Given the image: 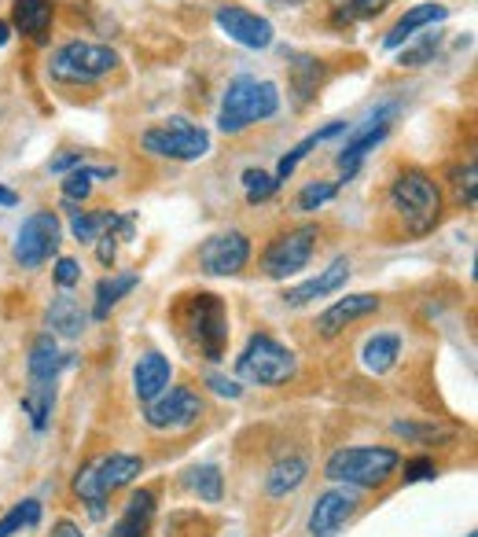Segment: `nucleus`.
<instances>
[{"label": "nucleus", "mask_w": 478, "mask_h": 537, "mask_svg": "<svg viewBox=\"0 0 478 537\" xmlns=\"http://www.w3.org/2000/svg\"><path fill=\"white\" fill-rule=\"evenodd\" d=\"M140 144L151 155L173 162H195L203 159V155H210V133L203 126H192L188 118H166L159 126H151L140 137Z\"/></svg>", "instance_id": "8"}, {"label": "nucleus", "mask_w": 478, "mask_h": 537, "mask_svg": "<svg viewBox=\"0 0 478 537\" xmlns=\"http://www.w3.org/2000/svg\"><path fill=\"white\" fill-rule=\"evenodd\" d=\"M217 26H221V34H228V41H236L243 48H269L273 45V23L258 12H247V8H239V4H221L217 8Z\"/></svg>", "instance_id": "14"}, {"label": "nucleus", "mask_w": 478, "mask_h": 537, "mask_svg": "<svg viewBox=\"0 0 478 537\" xmlns=\"http://www.w3.org/2000/svg\"><path fill=\"white\" fill-rule=\"evenodd\" d=\"M401 357V335L398 332H379L372 335L365 343V350H361V361H365V368L372 372V376H387L390 368L398 365Z\"/></svg>", "instance_id": "23"}, {"label": "nucleus", "mask_w": 478, "mask_h": 537, "mask_svg": "<svg viewBox=\"0 0 478 537\" xmlns=\"http://www.w3.org/2000/svg\"><path fill=\"white\" fill-rule=\"evenodd\" d=\"M339 133H346V122H331V126H324V129H317V133H309L302 144H295V148L287 151L284 159H280V166H276V181L284 184L291 173L298 170V162L306 159L309 151L317 148V144H324V140H331V137H339Z\"/></svg>", "instance_id": "28"}, {"label": "nucleus", "mask_w": 478, "mask_h": 537, "mask_svg": "<svg viewBox=\"0 0 478 537\" xmlns=\"http://www.w3.org/2000/svg\"><path fill=\"white\" fill-rule=\"evenodd\" d=\"M467 537H475V534H467Z\"/></svg>", "instance_id": "49"}, {"label": "nucleus", "mask_w": 478, "mask_h": 537, "mask_svg": "<svg viewBox=\"0 0 478 537\" xmlns=\"http://www.w3.org/2000/svg\"><path fill=\"white\" fill-rule=\"evenodd\" d=\"M390 0H339V8L331 12V23L335 26H353L361 19H376Z\"/></svg>", "instance_id": "34"}, {"label": "nucleus", "mask_w": 478, "mask_h": 537, "mask_svg": "<svg viewBox=\"0 0 478 537\" xmlns=\"http://www.w3.org/2000/svg\"><path fill=\"white\" fill-rule=\"evenodd\" d=\"M199 416H203V398L192 387H166V394H159L144 412L148 427L155 431H184L199 423Z\"/></svg>", "instance_id": "12"}, {"label": "nucleus", "mask_w": 478, "mask_h": 537, "mask_svg": "<svg viewBox=\"0 0 478 537\" xmlns=\"http://www.w3.org/2000/svg\"><path fill=\"white\" fill-rule=\"evenodd\" d=\"M59 218L52 210H37L23 221V229L15 236V262L23 269H41L48 258L59 251Z\"/></svg>", "instance_id": "11"}, {"label": "nucleus", "mask_w": 478, "mask_h": 537, "mask_svg": "<svg viewBox=\"0 0 478 537\" xmlns=\"http://www.w3.org/2000/svg\"><path fill=\"white\" fill-rule=\"evenodd\" d=\"M236 372L239 379L258 383V387H280L287 379H295L298 357L273 335H251V343L236 357Z\"/></svg>", "instance_id": "6"}, {"label": "nucleus", "mask_w": 478, "mask_h": 537, "mask_svg": "<svg viewBox=\"0 0 478 537\" xmlns=\"http://www.w3.org/2000/svg\"><path fill=\"white\" fill-rule=\"evenodd\" d=\"M276 4H284V8L291 4V8H295V4H306V0H276Z\"/></svg>", "instance_id": "48"}, {"label": "nucleus", "mask_w": 478, "mask_h": 537, "mask_svg": "<svg viewBox=\"0 0 478 537\" xmlns=\"http://www.w3.org/2000/svg\"><path fill=\"white\" fill-rule=\"evenodd\" d=\"M118 67V52L107 45H92V41H67L63 48L52 52L48 74L59 85H92V81L107 78Z\"/></svg>", "instance_id": "7"}, {"label": "nucleus", "mask_w": 478, "mask_h": 537, "mask_svg": "<svg viewBox=\"0 0 478 537\" xmlns=\"http://www.w3.org/2000/svg\"><path fill=\"white\" fill-rule=\"evenodd\" d=\"M206 387L214 390V394H221V398H239V394H243V387L225 376H206Z\"/></svg>", "instance_id": "43"}, {"label": "nucleus", "mask_w": 478, "mask_h": 537, "mask_svg": "<svg viewBox=\"0 0 478 537\" xmlns=\"http://www.w3.org/2000/svg\"><path fill=\"white\" fill-rule=\"evenodd\" d=\"M280 111V89L269 78H232L225 96H221V111H217V129L221 133H243V129L258 126L265 118Z\"/></svg>", "instance_id": "2"}, {"label": "nucleus", "mask_w": 478, "mask_h": 537, "mask_svg": "<svg viewBox=\"0 0 478 537\" xmlns=\"http://www.w3.org/2000/svg\"><path fill=\"white\" fill-rule=\"evenodd\" d=\"M137 284H140L137 273H111V276H103L100 284H96V306H92V317L103 320Z\"/></svg>", "instance_id": "27"}, {"label": "nucleus", "mask_w": 478, "mask_h": 537, "mask_svg": "<svg viewBox=\"0 0 478 537\" xmlns=\"http://www.w3.org/2000/svg\"><path fill=\"white\" fill-rule=\"evenodd\" d=\"M350 280V262L346 258H335V262L328 265V269H320L313 280H306V284H298V287H291L284 295V302L287 306H309V302H317V298H328V295H335L342 284Z\"/></svg>", "instance_id": "17"}, {"label": "nucleus", "mask_w": 478, "mask_h": 537, "mask_svg": "<svg viewBox=\"0 0 478 537\" xmlns=\"http://www.w3.org/2000/svg\"><path fill=\"white\" fill-rule=\"evenodd\" d=\"M63 368H67V354H59L56 335H37L34 346H30V357H26L30 383H52L56 387V376Z\"/></svg>", "instance_id": "21"}, {"label": "nucleus", "mask_w": 478, "mask_h": 537, "mask_svg": "<svg viewBox=\"0 0 478 537\" xmlns=\"http://www.w3.org/2000/svg\"><path fill=\"white\" fill-rule=\"evenodd\" d=\"M475 181H478V170H475V162L471 159L449 170V184H453V192H456V203L467 206V210H475V203H478V184Z\"/></svg>", "instance_id": "35"}, {"label": "nucleus", "mask_w": 478, "mask_h": 537, "mask_svg": "<svg viewBox=\"0 0 478 537\" xmlns=\"http://www.w3.org/2000/svg\"><path fill=\"white\" fill-rule=\"evenodd\" d=\"M280 188V181H276L273 173H265V170H243V192H247V203H265L269 195Z\"/></svg>", "instance_id": "38"}, {"label": "nucleus", "mask_w": 478, "mask_h": 537, "mask_svg": "<svg viewBox=\"0 0 478 537\" xmlns=\"http://www.w3.org/2000/svg\"><path fill=\"white\" fill-rule=\"evenodd\" d=\"M390 210L401 218L405 232L409 236H427V232L438 229V221H442V188L434 181L431 173L423 170H401L394 181H390Z\"/></svg>", "instance_id": "1"}, {"label": "nucleus", "mask_w": 478, "mask_h": 537, "mask_svg": "<svg viewBox=\"0 0 478 537\" xmlns=\"http://www.w3.org/2000/svg\"><path fill=\"white\" fill-rule=\"evenodd\" d=\"M41 523V501H19L12 512L0 519V537H12L26 526H37Z\"/></svg>", "instance_id": "37"}, {"label": "nucleus", "mask_w": 478, "mask_h": 537, "mask_svg": "<svg viewBox=\"0 0 478 537\" xmlns=\"http://www.w3.org/2000/svg\"><path fill=\"white\" fill-rule=\"evenodd\" d=\"M398 111H401V103L398 100H387V103H379L376 111L361 122V126L353 129L350 133V140H346V148L339 151V170H342V181L339 184H346L353 177V173L361 170V162H365V155L368 151H376V144L383 137L390 133V126H394V118H398Z\"/></svg>", "instance_id": "10"}, {"label": "nucleus", "mask_w": 478, "mask_h": 537, "mask_svg": "<svg viewBox=\"0 0 478 537\" xmlns=\"http://www.w3.org/2000/svg\"><path fill=\"white\" fill-rule=\"evenodd\" d=\"M445 15H449V8L445 4H416V8H409V12L401 15L398 23L390 26V34L383 37V48H401L409 45L412 37L420 34V30H431L434 23H442Z\"/></svg>", "instance_id": "20"}, {"label": "nucleus", "mask_w": 478, "mask_h": 537, "mask_svg": "<svg viewBox=\"0 0 478 537\" xmlns=\"http://www.w3.org/2000/svg\"><path fill=\"white\" fill-rule=\"evenodd\" d=\"M81 280V265L74 258H59L56 262V284L59 287H74Z\"/></svg>", "instance_id": "41"}, {"label": "nucleus", "mask_w": 478, "mask_h": 537, "mask_svg": "<svg viewBox=\"0 0 478 537\" xmlns=\"http://www.w3.org/2000/svg\"><path fill=\"white\" fill-rule=\"evenodd\" d=\"M19 203V195L12 192V188H4V184H0V206H15Z\"/></svg>", "instance_id": "46"}, {"label": "nucleus", "mask_w": 478, "mask_h": 537, "mask_svg": "<svg viewBox=\"0 0 478 537\" xmlns=\"http://www.w3.org/2000/svg\"><path fill=\"white\" fill-rule=\"evenodd\" d=\"M324 78H328V70H324V63L313 56H298L295 63H291V92H295L298 103H309L313 96L320 92V85H324Z\"/></svg>", "instance_id": "26"}, {"label": "nucleus", "mask_w": 478, "mask_h": 537, "mask_svg": "<svg viewBox=\"0 0 478 537\" xmlns=\"http://www.w3.org/2000/svg\"><path fill=\"white\" fill-rule=\"evenodd\" d=\"M177 324L184 328V335L192 339L199 350H203L206 361H221L225 357L228 343V309L225 302L210 291H199V295H188L177 306Z\"/></svg>", "instance_id": "4"}, {"label": "nucleus", "mask_w": 478, "mask_h": 537, "mask_svg": "<svg viewBox=\"0 0 478 537\" xmlns=\"http://www.w3.org/2000/svg\"><path fill=\"white\" fill-rule=\"evenodd\" d=\"M401 468L398 449L387 446H350V449H335L324 464V475L331 482H346V486H357V490H376V486H387L390 475Z\"/></svg>", "instance_id": "3"}, {"label": "nucleus", "mask_w": 478, "mask_h": 537, "mask_svg": "<svg viewBox=\"0 0 478 537\" xmlns=\"http://www.w3.org/2000/svg\"><path fill=\"white\" fill-rule=\"evenodd\" d=\"M309 475V464L302 457H284L276 460L269 475H265V493L269 497H287V493H295Z\"/></svg>", "instance_id": "24"}, {"label": "nucleus", "mask_w": 478, "mask_h": 537, "mask_svg": "<svg viewBox=\"0 0 478 537\" xmlns=\"http://www.w3.org/2000/svg\"><path fill=\"white\" fill-rule=\"evenodd\" d=\"M357 493L350 490H328L320 493L313 512H309V534L313 537H335L346 526L353 512H357Z\"/></svg>", "instance_id": "15"}, {"label": "nucleus", "mask_w": 478, "mask_h": 537, "mask_svg": "<svg viewBox=\"0 0 478 537\" xmlns=\"http://www.w3.org/2000/svg\"><path fill=\"white\" fill-rule=\"evenodd\" d=\"M67 210H70V232H74L78 243H96L114 221V210H74V203H67Z\"/></svg>", "instance_id": "29"}, {"label": "nucleus", "mask_w": 478, "mask_h": 537, "mask_svg": "<svg viewBox=\"0 0 478 537\" xmlns=\"http://www.w3.org/2000/svg\"><path fill=\"white\" fill-rule=\"evenodd\" d=\"M317 240H320V229L317 225H298V229H287L280 232L262 254V269L265 276H273V280H287V276L302 273L317 251Z\"/></svg>", "instance_id": "9"}, {"label": "nucleus", "mask_w": 478, "mask_h": 537, "mask_svg": "<svg viewBox=\"0 0 478 537\" xmlns=\"http://www.w3.org/2000/svg\"><path fill=\"white\" fill-rule=\"evenodd\" d=\"M52 19H56V4H52V0H12L15 30H19L26 41H34V45H48Z\"/></svg>", "instance_id": "18"}, {"label": "nucleus", "mask_w": 478, "mask_h": 537, "mask_svg": "<svg viewBox=\"0 0 478 537\" xmlns=\"http://www.w3.org/2000/svg\"><path fill=\"white\" fill-rule=\"evenodd\" d=\"M438 475V468H434V460L431 457H416V460H409L405 464V486H412V482H427V479H434Z\"/></svg>", "instance_id": "40"}, {"label": "nucleus", "mask_w": 478, "mask_h": 537, "mask_svg": "<svg viewBox=\"0 0 478 537\" xmlns=\"http://www.w3.org/2000/svg\"><path fill=\"white\" fill-rule=\"evenodd\" d=\"M52 537H85V534H81V526H78V523H70V519H63V523L52 526Z\"/></svg>", "instance_id": "45"}, {"label": "nucleus", "mask_w": 478, "mask_h": 537, "mask_svg": "<svg viewBox=\"0 0 478 537\" xmlns=\"http://www.w3.org/2000/svg\"><path fill=\"white\" fill-rule=\"evenodd\" d=\"M151 519H155V493L137 490L133 497H129L126 512L118 515V523L111 526V534L107 537H148Z\"/></svg>", "instance_id": "22"}, {"label": "nucleus", "mask_w": 478, "mask_h": 537, "mask_svg": "<svg viewBox=\"0 0 478 537\" xmlns=\"http://www.w3.org/2000/svg\"><path fill=\"white\" fill-rule=\"evenodd\" d=\"M114 218H118V214H114ZM111 225H114V221H111ZM114 251H118V236H114V229H107L100 240H96V258H100V265H111Z\"/></svg>", "instance_id": "42"}, {"label": "nucleus", "mask_w": 478, "mask_h": 537, "mask_svg": "<svg viewBox=\"0 0 478 537\" xmlns=\"http://www.w3.org/2000/svg\"><path fill=\"white\" fill-rule=\"evenodd\" d=\"M85 324H89V313H85L74 298H67V295L52 298V306H48V328H52V335L78 339V335L85 332Z\"/></svg>", "instance_id": "25"}, {"label": "nucleus", "mask_w": 478, "mask_h": 537, "mask_svg": "<svg viewBox=\"0 0 478 537\" xmlns=\"http://www.w3.org/2000/svg\"><path fill=\"white\" fill-rule=\"evenodd\" d=\"M251 262V240L239 229L217 232L199 247V269L206 276H236Z\"/></svg>", "instance_id": "13"}, {"label": "nucleus", "mask_w": 478, "mask_h": 537, "mask_svg": "<svg viewBox=\"0 0 478 537\" xmlns=\"http://www.w3.org/2000/svg\"><path fill=\"white\" fill-rule=\"evenodd\" d=\"M144 471V460L133 457V453H111V457H100L85 464V468L74 475V493L81 497V504H89L92 519H103V504L114 490H122L129 482L137 479Z\"/></svg>", "instance_id": "5"}, {"label": "nucleus", "mask_w": 478, "mask_h": 537, "mask_svg": "<svg viewBox=\"0 0 478 537\" xmlns=\"http://www.w3.org/2000/svg\"><path fill=\"white\" fill-rule=\"evenodd\" d=\"M376 309H379L376 295H346V298H339L335 306H328L324 313H320L317 332L324 335V339H335V335H342L346 328H350L353 320L368 317V313H376Z\"/></svg>", "instance_id": "16"}, {"label": "nucleus", "mask_w": 478, "mask_h": 537, "mask_svg": "<svg viewBox=\"0 0 478 537\" xmlns=\"http://www.w3.org/2000/svg\"><path fill=\"white\" fill-rule=\"evenodd\" d=\"M52 405H56V387H52V383H34V387L23 394V412L30 416L34 431H45L48 427Z\"/></svg>", "instance_id": "31"}, {"label": "nucleus", "mask_w": 478, "mask_h": 537, "mask_svg": "<svg viewBox=\"0 0 478 537\" xmlns=\"http://www.w3.org/2000/svg\"><path fill=\"white\" fill-rule=\"evenodd\" d=\"M339 188H342L339 181H313V184H306V188L298 192V199H295V210H298V214H313V210H320V206H328L331 199L339 195Z\"/></svg>", "instance_id": "36"}, {"label": "nucleus", "mask_w": 478, "mask_h": 537, "mask_svg": "<svg viewBox=\"0 0 478 537\" xmlns=\"http://www.w3.org/2000/svg\"><path fill=\"white\" fill-rule=\"evenodd\" d=\"M111 177V166H78V170H70L63 177V199L67 203H81V199H89L92 181H111Z\"/></svg>", "instance_id": "30"}, {"label": "nucleus", "mask_w": 478, "mask_h": 537, "mask_svg": "<svg viewBox=\"0 0 478 537\" xmlns=\"http://www.w3.org/2000/svg\"><path fill=\"white\" fill-rule=\"evenodd\" d=\"M188 486H192V490L199 493V501H206V504H217L225 497V475H221V468H214V464H203V468L188 471Z\"/></svg>", "instance_id": "32"}, {"label": "nucleus", "mask_w": 478, "mask_h": 537, "mask_svg": "<svg viewBox=\"0 0 478 537\" xmlns=\"http://www.w3.org/2000/svg\"><path fill=\"white\" fill-rule=\"evenodd\" d=\"M8 41H12V26L4 23V19H0V48L8 45Z\"/></svg>", "instance_id": "47"}, {"label": "nucleus", "mask_w": 478, "mask_h": 537, "mask_svg": "<svg viewBox=\"0 0 478 537\" xmlns=\"http://www.w3.org/2000/svg\"><path fill=\"white\" fill-rule=\"evenodd\" d=\"M438 48H442V34H438V30H427V34H420V41L401 45L398 67H427V63H434Z\"/></svg>", "instance_id": "33"}, {"label": "nucleus", "mask_w": 478, "mask_h": 537, "mask_svg": "<svg viewBox=\"0 0 478 537\" xmlns=\"http://www.w3.org/2000/svg\"><path fill=\"white\" fill-rule=\"evenodd\" d=\"M170 379H173L170 357H162L159 350H148V354L137 361V368H133V387H137V398L144 401V405H151L159 394H166Z\"/></svg>", "instance_id": "19"}, {"label": "nucleus", "mask_w": 478, "mask_h": 537, "mask_svg": "<svg viewBox=\"0 0 478 537\" xmlns=\"http://www.w3.org/2000/svg\"><path fill=\"white\" fill-rule=\"evenodd\" d=\"M394 435H401V438H412V442H449V431L445 427H420V423H405V420H398L394 423Z\"/></svg>", "instance_id": "39"}, {"label": "nucleus", "mask_w": 478, "mask_h": 537, "mask_svg": "<svg viewBox=\"0 0 478 537\" xmlns=\"http://www.w3.org/2000/svg\"><path fill=\"white\" fill-rule=\"evenodd\" d=\"M81 159H85V151H67V155H59V159L48 162V170H52V173H70V170H78Z\"/></svg>", "instance_id": "44"}]
</instances>
